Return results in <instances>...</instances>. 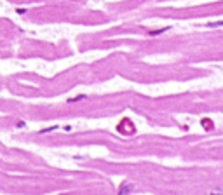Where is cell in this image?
<instances>
[{
	"instance_id": "6da1fadb",
	"label": "cell",
	"mask_w": 223,
	"mask_h": 195,
	"mask_svg": "<svg viewBox=\"0 0 223 195\" xmlns=\"http://www.w3.org/2000/svg\"><path fill=\"white\" fill-rule=\"evenodd\" d=\"M132 190H134V185H126V183H122L120 190H118V195H129Z\"/></svg>"
},
{
	"instance_id": "7a4b0ae2",
	"label": "cell",
	"mask_w": 223,
	"mask_h": 195,
	"mask_svg": "<svg viewBox=\"0 0 223 195\" xmlns=\"http://www.w3.org/2000/svg\"><path fill=\"white\" fill-rule=\"evenodd\" d=\"M167 30H169V26L160 28V30H152V31H148V35H160V33H164V31H167Z\"/></svg>"
},
{
	"instance_id": "3957f363",
	"label": "cell",
	"mask_w": 223,
	"mask_h": 195,
	"mask_svg": "<svg viewBox=\"0 0 223 195\" xmlns=\"http://www.w3.org/2000/svg\"><path fill=\"white\" fill-rule=\"evenodd\" d=\"M202 125H204V129H213V122H211V120H207V119L202 120Z\"/></svg>"
},
{
	"instance_id": "277c9868",
	"label": "cell",
	"mask_w": 223,
	"mask_h": 195,
	"mask_svg": "<svg viewBox=\"0 0 223 195\" xmlns=\"http://www.w3.org/2000/svg\"><path fill=\"white\" fill-rule=\"evenodd\" d=\"M80 99H86V96H84V94H80V96L70 98V99H68V103H75V101H80Z\"/></svg>"
},
{
	"instance_id": "5b68a950",
	"label": "cell",
	"mask_w": 223,
	"mask_h": 195,
	"mask_svg": "<svg viewBox=\"0 0 223 195\" xmlns=\"http://www.w3.org/2000/svg\"><path fill=\"white\" fill-rule=\"evenodd\" d=\"M207 26H211V28H216V26H223V21H214V23H209Z\"/></svg>"
},
{
	"instance_id": "8992f818",
	"label": "cell",
	"mask_w": 223,
	"mask_h": 195,
	"mask_svg": "<svg viewBox=\"0 0 223 195\" xmlns=\"http://www.w3.org/2000/svg\"><path fill=\"white\" fill-rule=\"evenodd\" d=\"M54 129H58V125H53V127H47V129H42L40 133H49V131H54Z\"/></svg>"
},
{
	"instance_id": "52a82bcc",
	"label": "cell",
	"mask_w": 223,
	"mask_h": 195,
	"mask_svg": "<svg viewBox=\"0 0 223 195\" xmlns=\"http://www.w3.org/2000/svg\"><path fill=\"white\" fill-rule=\"evenodd\" d=\"M209 195H223V190H214V192H211Z\"/></svg>"
}]
</instances>
